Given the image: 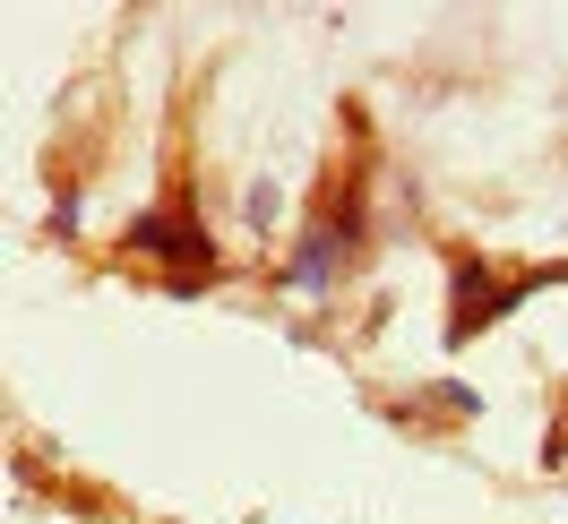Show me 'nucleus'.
<instances>
[{
	"mask_svg": "<svg viewBox=\"0 0 568 524\" xmlns=\"http://www.w3.org/2000/svg\"><path fill=\"white\" fill-rule=\"evenodd\" d=\"M121 249H130V258H164V284H173V292H207L215 284V242H207V224H199V207H190V189L164 198V207H146L139 224L121 233Z\"/></svg>",
	"mask_w": 568,
	"mask_h": 524,
	"instance_id": "1",
	"label": "nucleus"
},
{
	"mask_svg": "<svg viewBox=\"0 0 568 524\" xmlns=\"http://www.w3.org/2000/svg\"><path fill=\"white\" fill-rule=\"evenodd\" d=\"M542 284H568V267H491V258H474L457 249V292H448V345H474L499 310H517L526 292Z\"/></svg>",
	"mask_w": 568,
	"mask_h": 524,
	"instance_id": "2",
	"label": "nucleus"
},
{
	"mask_svg": "<svg viewBox=\"0 0 568 524\" xmlns=\"http://www.w3.org/2000/svg\"><path fill=\"white\" fill-rule=\"evenodd\" d=\"M276 207H284V198H276V181H250V189H242V215H250V233H267V224H276Z\"/></svg>",
	"mask_w": 568,
	"mask_h": 524,
	"instance_id": "3",
	"label": "nucleus"
}]
</instances>
